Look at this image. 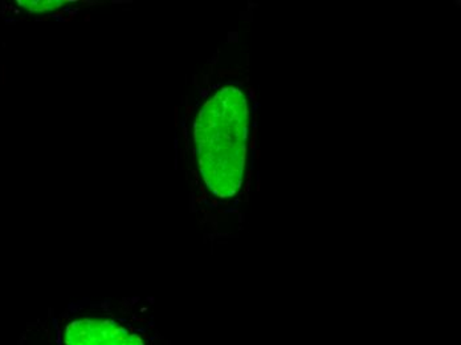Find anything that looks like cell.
Returning a JSON list of instances; mask_svg holds the SVG:
<instances>
[{
  "mask_svg": "<svg viewBox=\"0 0 461 345\" xmlns=\"http://www.w3.org/2000/svg\"><path fill=\"white\" fill-rule=\"evenodd\" d=\"M41 345H167L148 302L69 305L41 324Z\"/></svg>",
  "mask_w": 461,
  "mask_h": 345,
  "instance_id": "7a4b0ae2",
  "label": "cell"
},
{
  "mask_svg": "<svg viewBox=\"0 0 461 345\" xmlns=\"http://www.w3.org/2000/svg\"><path fill=\"white\" fill-rule=\"evenodd\" d=\"M25 10L31 13H44V11L53 10V8L60 7L63 2H28V0H21L18 2Z\"/></svg>",
  "mask_w": 461,
  "mask_h": 345,
  "instance_id": "3957f363",
  "label": "cell"
},
{
  "mask_svg": "<svg viewBox=\"0 0 461 345\" xmlns=\"http://www.w3.org/2000/svg\"><path fill=\"white\" fill-rule=\"evenodd\" d=\"M249 104L236 86H224L204 104L195 123L199 168L211 204L235 198L243 186Z\"/></svg>",
  "mask_w": 461,
  "mask_h": 345,
  "instance_id": "6da1fadb",
  "label": "cell"
}]
</instances>
